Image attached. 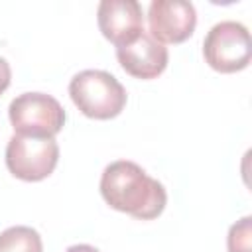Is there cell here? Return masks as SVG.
Wrapping results in <instances>:
<instances>
[{"mask_svg": "<svg viewBox=\"0 0 252 252\" xmlns=\"http://www.w3.org/2000/svg\"><path fill=\"white\" fill-rule=\"evenodd\" d=\"M59 159V146L53 138H28L14 134L6 146V167L22 181L49 177Z\"/></svg>", "mask_w": 252, "mask_h": 252, "instance_id": "5b68a950", "label": "cell"}, {"mask_svg": "<svg viewBox=\"0 0 252 252\" xmlns=\"http://www.w3.org/2000/svg\"><path fill=\"white\" fill-rule=\"evenodd\" d=\"M150 35L159 43H183L197 26V12L191 2L154 0L148 8Z\"/></svg>", "mask_w": 252, "mask_h": 252, "instance_id": "8992f818", "label": "cell"}, {"mask_svg": "<svg viewBox=\"0 0 252 252\" xmlns=\"http://www.w3.org/2000/svg\"><path fill=\"white\" fill-rule=\"evenodd\" d=\"M69 94L75 106L94 120H110L126 106L124 87L114 75L98 69L77 73L69 83Z\"/></svg>", "mask_w": 252, "mask_h": 252, "instance_id": "7a4b0ae2", "label": "cell"}, {"mask_svg": "<svg viewBox=\"0 0 252 252\" xmlns=\"http://www.w3.org/2000/svg\"><path fill=\"white\" fill-rule=\"evenodd\" d=\"M250 217L240 219L228 230V252H250Z\"/></svg>", "mask_w": 252, "mask_h": 252, "instance_id": "30bf717a", "label": "cell"}, {"mask_svg": "<svg viewBox=\"0 0 252 252\" xmlns=\"http://www.w3.org/2000/svg\"><path fill=\"white\" fill-rule=\"evenodd\" d=\"M10 81H12V71H10V65L4 57H0V94L10 87Z\"/></svg>", "mask_w": 252, "mask_h": 252, "instance_id": "8fae6325", "label": "cell"}, {"mask_svg": "<svg viewBox=\"0 0 252 252\" xmlns=\"http://www.w3.org/2000/svg\"><path fill=\"white\" fill-rule=\"evenodd\" d=\"M116 57L120 67L136 79H156L167 67V47L156 41L148 32H142L132 43L118 47Z\"/></svg>", "mask_w": 252, "mask_h": 252, "instance_id": "ba28073f", "label": "cell"}, {"mask_svg": "<svg viewBox=\"0 0 252 252\" xmlns=\"http://www.w3.org/2000/svg\"><path fill=\"white\" fill-rule=\"evenodd\" d=\"M203 55L209 67L219 73L246 69L252 57L248 30L232 20L215 24L203 41Z\"/></svg>", "mask_w": 252, "mask_h": 252, "instance_id": "277c9868", "label": "cell"}, {"mask_svg": "<svg viewBox=\"0 0 252 252\" xmlns=\"http://www.w3.org/2000/svg\"><path fill=\"white\" fill-rule=\"evenodd\" d=\"M0 252H43V242L32 226H10L0 232Z\"/></svg>", "mask_w": 252, "mask_h": 252, "instance_id": "9c48e42d", "label": "cell"}, {"mask_svg": "<svg viewBox=\"0 0 252 252\" xmlns=\"http://www.w3.org/2000/svg\"><path fill=\"white\" fill-rule=\"evenodd\" d=\"M100 195L114 211L140 220L159 217L167 203L165 187L128 159H118L104 167Z\"/></svg>", "mask_w": 252, "mask_h": 252, "instance_id": "6da1fadb", "label": "cell"}, {"mask_svg": "<svg viewBox=\"0 0 252 252\" xmlns=\"http://www.w3.org/2000/svg\"><path fill=\"white\" fill-rule=\"evenodd\" d=\"M102 35L118 47L132 43L144 32L142 6L136 0H102L96 10Z\"/></svg>", "mask_w": 252, "mask_h": 252, "instance_id": "52a82bcc", "label": "cell"}, {"mask_svg": "<svg viewBox=\"0 0 252 252\" xmlns=\"http://www.w3.org/2000/svg\"><path fill=\"white\" fill-rule=\"evenodd\" d=\"M65 252H100V250L91 244H75V246H69Z\"/></svg>", "mask_w": 252, "mask_h": 252, "instance_id": "7c38bea8", "label": "cell"}, {"mask_svg": "<svg viewBox=\"0 0 252 252\" xmlns=\"http://www.w3.org/2000/svg\"><path fill=\"white\" fill-rule=\"evenodd\" d=\"M8 116L14 132L28 138H53L65 124L63 106L45 93L18 94L8 106Z\"/></svg>", "mask_w": 252, "mask_h": 252, "instance_id": "3957f363", "label": "cell"}]
</instances>
